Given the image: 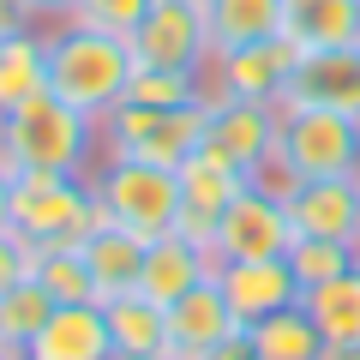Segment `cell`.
Masks as SVG:
<instances>
[{"label":"cell","instance_id":"obj_33","mask_svg":"<svg viewBox=\"0 0 360 360\" xmlns=\"http://www.w3.org/2000/svg\"><path fill=\"white\" fill-rule=\"evenodd\" d=\"M37 18H30L25 0H0V37H13V30H30Z\"/></svg>","mask_w":360,"mask_h":360},{"label":"cell","instance_id":"obj_37","mask_svg":"<svg viewBox=\"0 0 360 360\" xmlns=\"http://www.w3.org/2000/svg\"><path fill=\"white\" fill-rule=\"evenodd\" d=\"M156 360H174V354H156Z\"/></svg>","mask_w":360,"mask_h":360},{"label":"cell","instance_id":"obj_20","mask_svg":"<svg viewBox=\"0 0 360 360\" xmlns=\"http://www.w3.org/2000/svg\"><path fill=\"white\" fill-rule=\"evenodd\" d=\"M49 90V30L30 25L0 37V115Z\"/></svg>","mask_w":360,"mask_h":360},{"label":"cell","instance_id":"obj_18","mask_svg":"<svg viewBox=\"0 0 360 360\" xmlns=\"http://www.w3.org/2000/svg\"><path fill=\"white\" fill-rule=\"evenodd\" d=\"M144 246L132 229H115V222H103V229H90V240L78 246L90 264V283H96V300H115V295H132L139 288V270H144Z\"/></svg>","mask_w":360,"mask_h":360},{"label":"cell","instance_id":"obj_21","mask_svg":"<svg viewBox=\"0 0 360 360\" xmlns=\"http://www.w3.org/2000/svg\"><path fill=\"white\" fill-rule=\"evenodd\" d=\"M103 312H108V336H115V360H156V354H168V319H162L156 300L139 295V288L103 300Z\"/></svg>","mask_w":360,"mask_h":360},{"label":"cell","instance_id":"obj_5","mask_svg":"<svg viewBox=\"0 0 360 360\" xmlns=\"http://www.w3.org/2000/svg\"><path fill=\"white\" fill-rule=\"evenodd\" d=\"M90 180H96L103 222L132 229L139 240H156V234L174 229V217H180V168L132 162V156H103Z\"/></svg>","mask_w":360,"mask_h":360},{"label":"cell","instance_id":"obj_10","mask_svg":"<svg viewBox=\"0 0 360 360\" xmlns=\"http://www.w3.org/2000/svg\"><path fill=\"white\" fill-rule=\"evenodd\" d=\"M276 132H283V108L276 103H246V96H210V132L205 144L229 156L246 180H258L276 162Z\"/></svg>","mask_w":360,"mask_h":360},{"label":"cell","instance_id":"obj_14","mask_svg":"<svg viewBox=\"0 0 360 360\" xmlns=\"http://www.w3.org/2000/svg\"><path fill=\"white\" fill-rule=\"evenodd\" d=\"M283 205H288L295 234H324V240L360 246V174H342V180H295Z\"/></svg>","mask_w":360,"mask_h":360},{"label":"cell","instance_id":"obj_32","mask_svg":"<svg viewBox=\"0 0 360 360\" xmlns=\"http://www.w3.org/2000/svg\"><path fill=\"white\" fill-rule=\"evenodd\" d=\"M30 6V18H37L42 30L49 25H66V18H78V0H25Z\"/></svg>","mask_w":360,"mask_h":360},{"label":"cell","instance_id":"obj_6","mask_svg":"<svg viewBox=\"0 0 360 360\" xmlns=\"http://www.w3.org/2000/svg\"><path fill=\"white\" fill-rule=\"evenodd\" d=\"M276 168H288L295 180L360 174V120L354 115H330V108H283Z\"/></svg>","mask_w":360,"mask_h":360},{"label":"cell","instance_id":"obj_28","mask_svg":"<svg viewBox=\"0 0 360 360\" xmlns=\"http://www.w3.org/2000/svg\"><path fill=\"white\" fill-rule=\"evenodd\" d=\"M354 264H360V246H348V240L295 234V246H288V270L300 276V288H319V283H330V276H342Z\"/></svg>","mask_w":360,"mask_h":360},{"label":"cell","instance_id":"obj_12","mask_svg":"<svg viewBox=\"0 0 360 360\" xmlns=\"http://www.w3.org/2000/svg\"><path fill=\"white\" fill-rule=\"evenodd\" d=\"M283 108H330L360 120V49H300Z\"/></svg>","mask_w":360,"mask_h":360},{"label":"cell","instance_id":"obj_11","mask_svg":"<svg viewBox=\"0 0 360 360\" xmlns=\"http://www.w3.org/2000/svg\"><path fill=\"white\" fill-rule=\"evenodd\" d=\"M240 186H246V174L229 162V156H217L210 144H205V150H193L186 162H180V217H174V234L210 246L222 210L240 198Z\"/></svg>","mask_w":360,"mask_h":360},{"label":"cell","instance_id":"obj_31","mask_svg":"<svg viewBox=\"0 0 360 360\" xmlns=\"http://www.w3.org/2000/svg\"><path fill=\"white\" fill-rule=\"evenodd\" d=\"M198 360H258V348H252V336H246V330H234V336H222L217 348H205Z\"/></svg>","mask_w":360,"mask_h":360},{"label":"cell","instance_id":"obj_2","mask_svg":"<svg viewBox=\"0 0 360 360\" xmlns=\"http://www.w3.org/2000/svg\"><path fill=\"white\" fill-rule=\"evenodd\" d=\"M132 42L108 37V30H90L78 18L49 25V90L60 103H72L78 115L103 120L108 108L127 103V78H132Z\"/></svg>","mask_w":360,"mask_h":360},{"label":"cell","instance_id":"obj_24","mask_svg":"<svg viewBox=\"0 0 360 360\" xmlns=\"http://www.w3.org/2000/svg\"><path fill=\"white\" fill-rule=\"evenodd\" d=\"M252 348L258 360H324V330L307 319V307H288V312H270V319H258L252 330Z\"/></svg>","mask_w":360,"mask_h":360},{"label":"cell","instance_id":"obj_17","mask_svg":"<svg viewBox=\"0 0 360 360\" xmlns=\"http://www.w3.org/2000/svg\"><path fill=\"white\" fill-rule=\"evenodd\" d=\"M25 360H115V336H108V312H103V300L54 307L49 324L30 336Z\"/></svg>","mask_w":360,"mask_h":360},{"label":"cell","instance_id":"obj_35","mask_svg":"<svg viewBox=\"0 0 360 360\" xmlns=\"http://www.w3.org/2000/svg\"><path fill=\"white\" fill-rule=\"evenodd\" d=\"M324 360H360V348H324Z\"/></svg>","mask_w":360,"mask_h":360},{"label":"cell","instance_id":"obj_34","mask_svg":"<svg viewBox=\"0 0 360 360\" xmlns=\"http://www.w3.org/2000/svg\"><path fill=\"white\" fill-rule=\"evenodd\" d=\"M6 205H13V168L0 162V229H6Z\"/></svg>","mask_w":360,"mask_h":360},{"label":"cell","instance_id":"obj_29","mask_svg":"<svg viewBox=\"0 0 360 360\" xmlns=\"http://www.w3.org/2000/svg\"><path fill=\"white\" fill-rule=\"evenodd\" d=\"M150 6H156V0H78V25L108 30V37H132Z\"/></svg>","mask_w":360,"mask_h":360},{"label":"cell","instance_id":"obj_25","mask_svg":"<svg viewBox=\"0 0 360 360\" xmlns=\"http://www.w3.org/2000/svg\"><path fill=\"white\" fill-rule=\"evenodd\" d=\"M49 312H54V300H49V288H42L37 276L13 283L6 295H0V348H18V354H25L30 336L49 324Z\"/></svg>","mask_w":360,"mask_h":360},{"label":"cell","instance_id":"obj_27","mask_svg":"<svg viewBox=\"0 0 360 360\" xmlns=\"http://www.w3.org/2000/svg\"><path fill=\"white\" fill-rule=\"evenodd\" d=\"M30 276L49 288L54 307H78V300H96V283H90V264L78 246H54V252L30 258Z\"/></svg>","mask_w":360,"mask_h":360},{"label":"cell","instance_id":"obj_19","mask_svg":"<svg viewBox=\"0 0 360 360\" xmlns=\"http://www.w3.org/2000/svg\"><path fill=\"white\" fill-rule=\"evenodd\" d=\"M283 30L300 49H360V0H283Z\"/></svg>","mask_w":360,"mask_h":360},{"label":"cell","instance_id":"obj_9","mask_svg":"<svg viewBox=\"0 0 360 360\" xmlns=\"http://www.w3.org/2000/svg\"><path fill=\"white\" fill-rule=\"evenodd\" d=\"M300 60V42L288 37H264V42H246V49H229L205 66V84L210 96H246V103H276L283 108V90L295 78Z\"/></svg>","mask_w":360,"mask_h":360},{"label":"cell","instance_id":"obj_13","mask_svg":"<svg viewBox=\"0 0 360 360\" xmlns=\"http://www.w3.org/2000/svg\"><path fill=\"white\" fill-rule=\"evenodd\" d=\"M217 283L222 295H229V312L240 330H252L258 319H270V312H288L300 307V276L288 270V258H246V264H217Z\"/></svg>","mask_w":360,"mask_h":360},{"label":"cell","instance_id":"obj_1","mask_svg":"<svg viewBox=\"0 0 360 360\" xmlns=\"http://www.w3.org/2000/svg\"><path fill=\"white\" fill-rule=\"evenodd\" d=\"M0 162L13 174H96L103 132L90 115H78L54 90H42V96L0 115Z\"/></svg>","mask_w":360,"mask_h":360},{"label":"cell","instance_id":"obj_36","mask_svg":"<svg viewBox=\"0 0 360 360\" xmlns=\"http://www.w3.org/2000/svg\"><path fill=\"white\" fill-rule=\"evenodd\" d=\"M0 360H25V354H18V348H0Z\"/></svg>","mask_w":360,"mask_h":360},{"label":"cell","instance_id":"obj_22","mask_svg":"<svg viewBox=\"0 0 360 360\" xmlns=\"http://www.w3.org/2000/svg\"><path fill=\"white\" fill-rule=\"evenodd\" d=\"M300 307L324 330L330 348H360V264L342 270V276H330V283H319V288H307Z\"/></svg>","mask_w":360,"mask_h":360},{"label":"cell","instance_id":"obj_8","mask_svg":"<svg viewBox=\"0 0 360 360\" xmlns=\"http://www.w3.org/2000/svg\"><path fill=\"white\" fill-rule=\"evenodd\" d=\"M127 42H132L139 66H162V72H205L217 60V42H210V25H205V0H156Z\"/></svg>","mask_w":360,"mask_h":360},{"label":"cell","instance_id":"obj_30","mask_svg":"<svg viewBox=\"0 0 360 360\" xmlns=\"http://www.w3.org/2000/svg\"><path fill=\"white\" fill-rule=\"evenodd\" d=\"M30 258H37V252H30V246L18 240L13 229H0V295H6L13 283H25V276H30Z\"/></svg>","mask_w":360,"mask_h":360},{"label":"cell","instance_id":"obj_15","mask_svg":"<svg viewBox=\"0 0 360 360\" xmlns=\"http://www.w3.org/2000/svg\"><path fill=\"white\" fill-rule=\"evenodd\" d=\"M162 319H168V354H174V360H198L205 348H217L222 336L240 330L217 276H205V283L186 288L174 307H162Z\"/></svg>","mask_w":360,"mask_h":360},{"label":"cell","instance_id":"obj_16","mask_svg":"<svg viewBox=\"0 0 360 360\" xmlns=\"http://www.w3.org/2000/svg\"><path fill=\"white\" fill-rule=\"evenodd\" d=\"M205 276H217V258H210L205 240H186V234H156L144 246V270H139V295L156 300V307H174L186 288H198Z\"/></svg>","mask_w":360,"mask_h":360},{"label":"cell","instance_id":"obj_26","mask_svg":"<svg viewBox=\"0 0 360 360\" xmlns=\"http://www.w3.org/2000/svg\"><path fill=\"white\" fill-rule=\"evenodd\" d=\"M210 84L205 72H162V66H132L127 78V103L139 108H186V103H205Z\"/></svg>","mask_w":360,"mask_h":360},{"label":"cell","instance_id":"obj_3","mask_svg":"<svg viewBox=\"0 0 360 360\" xmlns=\"http://www.w3.org/2000/svg\"><path fill=\"white\" fill-rule=\"evenodd\" d=\"M6 229H13L18 240L30 246V252L84 246L90 229H103L96 180H90V174H13Z\"/></svg>","mask_w":360,"mask_h":360},{"label":"cell","instance_id":"obj_7","mask_svg":"<svg viewBox=\"0 0 360 360\" xmlns=\"http://www.w3.org/2000/svg\"><path fill=\"white\" fill-rule=\"evenodd\" d=\"M295 246V222H288V205L270 186L246 180L240 198L222 210L217 234H210V258L217 264H246V258H288Z\"/></svg>","mask_w":360,"mask_h":360},{"label":"cell","instance_id":"obj_23","mask_svg":"<svg viewBox=\"0 0 360 360\" xmlns=\"http://www.w3.org/2000/svg\"><path fill=\"white\" fill-rule=\"evenodd\" d=\"M205 25L217 54L246 49V42L283 37V0H205Z\"/></svg>","mask_w":360,"mask_h":360},{"label":"cell","instance_id":"obj_4","mask_svg":"<svg viewBox=\"0 0 360 360\" xmlns=\"http://www.w3.org/2000/svg\"><path fill=\"white\" fill-rule=\"evenodd\" d=\"M103 132V156H132V162H156V168H180L193 150H205L210 132V96L186 108H139L120 103L96 120Z\"/></svg>","mask_w":360,"mask_h":360}]
</instances>
